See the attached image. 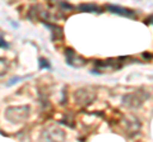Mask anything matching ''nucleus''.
<instances>
[{
	"label": "nucleus",
	"mask_w": 153,
	"mask_h": 142,
	"mask_svg": "<svg viewBox=\"0 0 153 142\" xmlns=\"http://www.w3.org/2000/svg\"><path fill=\"white\" fill-rule=\"evenodd\" d=\"M65 59H66V64L70 65L71 67H83L85 65V60L82 56L76 55V52L73 50H66L65 51Z\"/></svg>",
	"instance_id": "obj_2"
},
{
	"label": "nucleus",
	"mask_w": 153,
	"mask_h": 142,
	"mask_svg": "<svg viewBox=\"0 0 153 142\" xmlns=\"http://www.w3.org/2000/svg\"><path fill=\"white\" fill-rule=\"evenodd\" d=\"M28 116H30V107L23 105V107H10L5 112V117L8 121L12 123H21L25 122Z\"/></svg>",
	"instance_id": "obj_1"
},
{
	"label": "nucleus",
	"mask_w": 153,
	"mask_h": 142,
	"mask_svg": "<svg viewBox=\"0 0 153 142\" xmlns=\"http://www.w3.org/2000/svg\"><path fill=\"white\" fill-rule=\"evenodd\" d=\"M5 71H7V61L0 59V76L5 74Z\"/></svg>",
	"instance_id": "obj_6"
},
{
	"label": "nucleus",
	"mask_w": 153,
	"mask_h": 142,
	"mask_svg": "<svg viewBox=\"0 0 153 142\" xmlns=\"http://www.w3.org/2000/svg\"><path fill=\"white\" fill-rule=\"evenodd\" d=\"M25 78H13V79H10L8 81V86H10V85H13L14 84V81H19V80H23Z\"/></svg>",
	"instance_id": "obj_7"
},
{
	"label": "nucleus",
	"mask_w": 153,
	"mask_h": 142,
	"mask_svg": "<svg viewBox=\"0 0 153 142\" xmlns=\"http://www.w3.org/2000/svg\"><path fill=\"white\" fill-rule=\"evenodd\" d=\"M106 9L108 12H111L114 14H119L121 17H126V18H135V13L130 9H126V8H123L120 5H115V4H108L106 7Z\"/></svg>",
	"instance_id": "obj_3"
},
{
	"label": "nucleus",
	"mask_w": 153,
	"mask_h": 142,
	"mask_svg": "<svg viewBox=\"0 0 153 142\" xmlns=\"http://www.w3.org/2000/svg\"><path fill=\"white\" fill-rule=\"evenodd\" d=\"M46 138L49 142H63L65 136H64V132L56 128V127H52V128H49L46 132Z\"/></svg>",
	"instance_id": "obj_4"
},
{
	"label": "nucleus",
	"mask_w": 153,
	"mask_h": 142,
	"mask_svg": "<svg viewBox=\"0 0 153 142\" xmlns=\"http://www.w3.org/2000/svg\"><path fill=\"white\" fill-rule=\"evenodd\" d=\"M80 12H88V13H101V8L96 4H80L78 7Z\"/></svg>",
	"instance_id": "obj_5"
}]
</instances>
